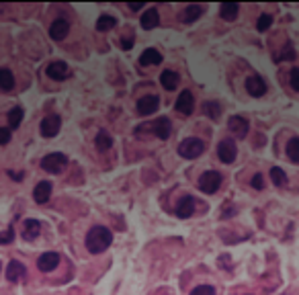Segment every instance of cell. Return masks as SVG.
<instances>
[{
  "mask_svg": "<svg viewBox=\"0 0 299 295\" xmlns=\"http://www.w3.org/2000/svg\"><path fill=\"white\" fill-rule=\"evenodd\" d=\"M58 264H60V254H58V252H45V254H41V256L37 258V266H39V271H43V273L54 271Z\"/></svg>",
  "mask_w": 299,
  "mask_h": 295,
  "instance_id": "8fae6325",
  "label": "cell"
},
{
  "mask_svg": "<svg viewBox=\"0 0 299 295\" xmlns=\"http://www.w3.org/2000/svg\"><path fill=\"white\" fill-rule=\"evenodd\" d=\"M11 141V129L0 127V143H9Z\"/></svg>",
  "mask_w": 299,
  "mask_h": 295,
  "instance_id": "8d00e7d4",
  "label": "cell"
},
{
  "mask_svg": "<svg viewBox=\"0 0 299 295\" xmlns=\"http://www.w3.org/2000/svg\"><path fill=\"white\" fill-rule=\"evenodd\" d=\"M246 90L250 96H262L266 92V82L260 76H250L246 80Z\"/></svg>",
  "mask_w": 299,
  "mask_h": 295,
  "instance_id": "5bb4252c",
  "label": "cell"
},
{
  "mask_svg": "<svg viewBox=\"0 0 299 295\" xmlns=\"http://www.w3.org/2000/svg\"><path fill=\"white\" fill-rule=\"evenodd\" d=\"M177 111L183 113V115H191L195 111V101H193V94L191 90H183L177 99Z\"/></svg>",
  "mask_w": 299,
  "mask_h": 295,
  "instance_id": "30bf717a",
  "label": "cell"
},
{
  "mask_svg": "<svg viewBox=\"0 0 299 295\" xmlns=\"http://www.w3.org/2000/svg\"><path fill=\"white\" fill-rule=\"evenodd\" d=\"M252 187H254L256 191L264 189V179H262V175H254V179H252Z\"/></svg>",
  "mask_w": 299,
  "mask_h": 295,
  "instance_id": "d590c367",
  "label": "cell"
},
{
  "mask_svg": "<svg viewBox=\"0 0 299 295\" xmlns=\"http://www.w3.org/2000/svg\"><path fill=\"white\" fill-rule=\"evenodd\" d=\"M139 64L141 66H158V64H162V54L150 47L139 56Z\"/></svg>",
  "mask_w": 299,
  "mask_h": 295,
  "instance_id": "d6986e66",
  "label": "cell"
},
{
  "mask_svg": "<svg viewBox=\"0 0 299 295\" xmlns=\"http://www.w3.org/2000/svg\"><path fill=\"white\" fill-rule=\"evenodd\" d=\"M221 187V175L215 170H207L199 177V189L207 195H213L217 189Z\"/></svg>",
  "mask_w": 299,
  "mask_h": 295,
  "instance_id": "277c9868",
  "label": "cell"
},
{
  "mask_svg": "<svg viewBox=\"0 0 299 295\" xmlns=\"http://www.w3.org/2000/svg\"><path fill=\"white\" fill-rule=\"evenodd\" d=\"M39 232H41V224H39V222H35V219H27V222H25V226H23V238H25L27 242L35 240V238L39 236Z\"/></svg>",
  "mask_w": 299,
  "mask_h": 295,
  "instance_id": "ffe728a7",
  "label": "cell"
},
{
  "mask_svg": "<svg viewBox=\"0 0 299 295\" xmlns=\"http://www.w3.org/2000/svg\"><path fill=\"white\" fill-rule=\"evenodd\" d=\"M203 13H205V7L203 5H187L185 11H183V15H181V19L185 23H195Z\"/></svg>",
  "mask_w": 299,
  "mask_h": 295,
  "instance_id": "ac0fdd59",
  "label": "cell"
},
{
  "mask_svg": "<svg viewBox=\"0 0 299 295\" xmlns=\"http://www.w3.org/2000/svg\"><path fill=\"white\" fill-rule=\"evenodd\" d=\"M270 179H272V183L277 185V187H283L285 183H287V175L279 168V166H275V168H270Z\"/></svg>",
  "mask_w": 299,
  "mask_h": 295,
  "instance_id": "f546056e",
  "label": "cell"
},
{
  "mask_svg": "<svg viewBox=\"0 0 299 295\" xmlns=\"http://www.w3.org/2000/svg\"><path fill=\"white\" fill-rule=\"evenodd\" d=\"M60 127H62V119H60L58 115H47V117L41 121L39 131H41L43 137H56V135L60 133Z\"/></svg>",
  "mask_w": 299,
  "mask_h": 295,
  "instance_id": "52a82bcc",
  "label": "cell"
},
{
  "mask_svg": "<svg viewBox=\"0 0 299 295\" xmlns=\"http://www.w3.org/2000/svg\"><path fill=\"white\" fill-rule=\"evenodd\" d=\"M115 25H117V19L111 17V15H103V17L96 21V29H98V31H111Z\"/></svg>",
  "mask_w": 299,
  "mask_h": 295,
  "instance_id": "83f0119b",
  "label": "cell"
},
{
  "mask_svg": "<svg viewBox=\"0 0 299 295\" xmlns=\"http://www.w3.org/2000/svg\"><path fill=\"white\" fill-rule=\"evenodd\" d=\"M49 197H52V183L41 181L39 185H35V189H33V199H35L39 205H43Z\"/></svg>",
  "mask_w": 299,
  "mask_h": 295,
  "instance_id": "2e32d148",
  "label": "cell"
},
{
  "mask_svg": "<svg viewBox=\"0 0 299 295\" xmlns=\"http://www.w3.org/2000/svg\"><path fill=\"white\" fill-rule=\"evenodd\" d=\"M25 275H27V268H25L23 262L13 260V262L7 264V279H9L11 283H19V281H23Z\"/></svg>",
  "mask_w": 299,
  "mask_h": 295,
  "instance_id": "7c38bea8",
  "label": "cell"
},
{
  "mask_svg": "<svg viewBox=\"0 0 299 295\" xmlns=\"http://www.w3.org/2000/svg\"><path fill=\"white\" fill-rule=\"evenodd\" d=\"M193 211H195V199H193L191 195H185V197L179 201L177 215H179V217H183V219H187V217H191V215H193Z\"/></svg>",
  "mask_w": 299,
  "mask_h": 295,
  "instance_id": "e0dca14e",
  "label": "cell"
},
{
  "mask_svg": "<svg viewBox=\"0 0 299 295\" xmlns=\"http://www.w3.org/2000/svg\"><path fill=\"white\" fill-rule=\"evenodd\" d=\"M160 82H162V86H164L166 90H175V88L179 86V74L172 72V70H166V72H162Z\"/></svg>",
  "mask_w": 299,
  "mask_h": 295,
  "instance_id": "603a6c76",
  "label": "cell"
},
{
  "mask_svg": "<svg viewBox=\"0 0 299 295\" xmlns=\"http://www.w3.org/2000/svg\"><path fill=\"white\" fill-rule=\"evenodd\" d=\"M191 295H215V287L211 285H199L191 291Z\"/></svg>",
  "mask_w": 299,
  "mask_h": 295,
  "instance_id": "4dcf8cb0",
  "label": "cell"
},
{
  "mask_svg": "<svg viewBox=\"0 0 299 295\" xmlns=\"http://www.w3.org/2000/svg\"><path fill=\"white\" fill-rule=\"evenodd\" d=\"M135 107H137V113H139V115H152V113L158 111L160 99H158L156 94H152V96H141V99L137 101Z\"/></svg>",
  "mask_w": 299,
  "mask_h": 295,
  "instance_id": "ba28073f",
  "label": "cell"
},
{
  "mask_svg": "<svg viewBox=\"0 0 299 295\" xmlns=\"http://www.w3.org/2000/svg\"><path fill=\"white\" fill-rule=\"evenodd\" d=\"M228 127H230V131H232L236 137H246V133H248V119L236 115V117H232V119L228 121Z\"/></svg>",
  "mask_w": 299,
  "mask_h": 295,
  "instance_id": "9a60e30c",
  "label": "cell"
},
{
  "mask_svg": "<svg viewBox=\"0 0 299 295\" xmlns=\"http://www.w3.org/2000/svg\"><path fill=\"white\" fill-rule=\"evenodd\" d=\"M158 23H160V15H158L156 9H150V11L143 13V17H141V27L143 29H154Z\"/></svg>",
  "mask_w": 299,
  "mask_h": 295,
  "instance_id": "7402d4cb",
  "label": "cell"
},
{
  "mask_svg": "<svg viewBox=\"0 0 299 295\" xmlns=\"http://www.w3.org/2000/svg\"><path fill=\"white\" fill-rule=\"evenodd\" d=\"M15 240V232L13 230H7L5 234H0V244H11Z\"/></svg>",
  "mask_w": 299,
  "mask_h": 295,
  "instance_id": "836d02e7",
  "label": "cell"
},
{
  "mask_svg": "<svg viewBox=\"0 0 299 295\" xmlns=\"http://www.w3.org/2000/svg\"><path fill=\"white\" fill-rule=\"evenodd\" d=\"M13 88H15V76H13V72L9 68H0V90L9 92Z\"/></svg>",
  "mask_w": 299,
  "mask_h": 295,
  "instance_id": "44dd1931",
  "label": "cell"
},
{
  "mask_svg": "<svg viewBox=\"0 0 299 295\" xmlns=\"http://www.w3.org/2000/svg\"><path fill=\"white\" fill-rule=\"evenodd\" d=\"M0 268H3V266H0Z\"/></svg>",
  "mask_w": 299,
  "mask_h": 295,
  "instance_id": "ab89813d",
  "label": "cell"
},
{
  "mask_svg": "<svg viewBox=\"0 0 299 295\" xmlns=\"http://www.w3.org/2000/svg\"><path fill=\"white\" fill-rule=\"evenodd\" d=\"M113 242V232L109 228L96 226L86 234V248L90 254H101L105 252Z\"/></svg>",
  "mask_w": 299,
  "mask_h": 295,
  "instance_id": "6da1fadb",
  "label": "cell"
},
{
  "mask_svg": "<svg viewBox=\"0 0 299 295\" xmlns=\"http://www.w3.org/2000/svg\"><path fill=\"white\" fill-rule=\"evenodd\" d=\"M121 47H123V50H131V47H133V35H131V37H123V39H121Z\"/></svg>",
  "mask_w": 299,
  "mask_h": 295,
  "instance_id": "74e56055",
  "label": "cell"
},
{
  "mask_svg": "<svg viewBox=\"0 0 299 295\" xmlns=\"http://www.w3.org/2000/svg\"><path fill=\"white\" fill-rule=\"evenodd\" d=\"M289 78H291V86L299 92V68H293L291 74H289Z\"/></svg>",
  "mask_w": 299,
  "mask_h": 295,
  "instance_id": "d6a6232c",
  "label": "cell"
},
{
  "mask_svg": "<svg viewBox=\"0 0 299 295\" xmlns=\"http://www.w3.org/2000/svg\"><path fill=\"white\" fill-rule=\"evenodd\" d=\"M66 166H68V156L62 154V152L47 154V156L41 160V168H43L45 173H52V175H60Z\"/></svg>",
  "mask_w": 299,
  "mask_h": 295,
  "instance_id": "3957f363",
  "label": "cell"
},
{
  "mask_svg": "<svg viewBox=\"0 0 299 295\" xmlns=\"http://www.w3.org/2000/svg\"><path fill=\"white\" fill-rule=\"evenodd\" d=\"M129 9L131 11H139V9H143V3H129Z\"/></svg>",
  "mask_w": 299,
  "mask_h": 295,
  "instance_id": "f35d334b",
  "label": "cell"
},
{
  "mask_svg": "<svg viewBox=\"0 0 299 295\" xmlns=\"http://www.w3.org/2000/svg\"><path fill=\"white\" fill-rule=\"evenodd\" d=\"M287 156H289V160L299 162V137L289 139V143H287Z\"/></svg>",
  "mask_w": 299,
  "mask_h": 295,
  "instance_id": "4316f807",
  "label": "cell"
},
{
  "mask_svg": "<svg viewBox=\"0 0 299 295\" xmlns=\"http://www.w3.org/2000/svg\"><path fill=\"white\" fill-rule=\"evenodd\" d=\"M203 152H205V143L201 139H197V137H187V139H183L179 143V154L183 158H187V160H195Z\"/></svg>",
  "mask_w": 299,
  "mask_h": 295,
  "instance_id": "7a4b0ae2",
  "label": "cell"
},
{
  "mask_svg": "<svg viewBox=\"0 0 299 295\" xmlns=\"http://www.w3.org/2000/svg\"><path fill=\"white\" fill-rule=\"evenodd\" d=\"M219 15H221V19H226V21H234L236 15H238V3H221Z\"/></svg>",
  "mask_w": 299,
  "mask_h": 295,
  "instance_id": "cb8c5ba5",
  "label": "cell"
},
{
  "mask_svg": "<svg viewBox=\"0 0 299 295\" xmlns=\"http://www.w3.org/2000/svg\"><path fill=\"white\" fill-rule=\"evenodd\" d=\"M143 129H147V131L156 133L160 139L170 137V121H168L166 117H158V119H154L152 123H145V125L137 127V131H143Z\"/></svg>",
  "mask_w": 299,
  "mask_h": 295,
  "instance_id": "5b68a950",
  "label": "cell"
},
{
  "mask_svg": "<svg viewBox=\"0 0 299 295\" xmlns=\"http://www.w3.org/2000/svg\"><path fill=\"white\" fill-rule=\"evenodd\" d=\"M47 76L52 78V80H66L68 76H70V68H68V64H64V62H52L49 66H47Z\"/></svg>",
  "mask_w": 299,
  "mask_h": 295,
  "instance_id": "9c48e42d",
  "label": "cell"
},
{
  "mask_svg": "<svg viewBox=\"0 0 299 295\" xmlns=\"http://www.w3.org/2000/svg\"><path fill=\"white\" fill-rule=\"evenodd\" d=\"M203 113H205L209 119L217 121L219 115H221V107H219L215 101H207V103H203Z\"/></svg>",
  "mask_w": 299,
  "mask_h": 295,
  "instance_id": "484cf974",
  "label": "cell"
},
{
  "mask_svg": "<svg viewBox=\"0 0 299 295\" xmlns=\"http://www.w3.org/2000/svg\"><path fill=\"white\" fill-rule=\"evenodd\" d=\"M23 115H25V113H23V109H21V107H15V109L9 113V125H11L13 129H15V127H19V125H21V121H23Z\"/></svg>",
  "mask_w": 299,
  "mask_h": 295,
  "instance_id": "f1b7e54d",
  "label": "cell"
},
{
  "mask_svg": "<svg viewBox=\"0 0 299 295\" xmlns=\"http://www.w3.org/2000/svg\"><path fill=\"white\" fill-rule=\"evenodd\" d=\"M94 143H96V148H98L101 152H107V150H111V145H113V137H111V133H107V131H98Z\"/></svg>",
  "mask_w": 299,
  "mask_h": 295,
  "instance_id": "d4e9b609",
  "label": "cell"
},
{
  "mask_svg": "<svg viewBox=\"0 0 299 295\" xmlns=\"http://www.w3.org/2000/svg\"><path fill=\"white\" fill-rule=\"evenodd\" d=\"M217 156H219V160H221L223 164H232V162L236 160V156H238L236 143H234L232 139L219 141V145H217Z\"/></svg>",
  "mask_w": 299,
  "mask_h": 295,
  "instance_id": "8992f818",
  "label": "cell"
},
{
  "mask_svg": "<svg viewBox=\"0 0 299 295\" xmlns=\"http://www.w3.org/2000/svg\"><path fill=\"white\" fill-rule=\"evenodd\" d=\"M68 31H70V23H68L66 19H56V21L52 23V27H49V35H52V39H56V41H62V39L68 35Z\"/></svg>",
  "mask_w": 299,
  "mask_h": 295,
  "instance_id": "4fadbf2b",
  "label": "cell"
},
{
  "mask_svg": "<svg viewBox=\"0 0 299 295\" xmlns=\"http://www.w3.org/2000/svg\"><path fill=\"white\" fill-rule=\"evenodd\" d=\"M281 60H295V52H293L291 43L285 45V50H283V54H281Z\"/></svg>",
  "mask_w": 299,
  "mask_h": 295,
  "instance_id": "e575fe53",
  "label": "cell"
},
{
  "mask_svg": "<svg viewBox=\"0 0 299 295\" xmlns=\"http://www.w3.org/2000/svg\"><path fill=\"white\" fill-rule=\"evenodd\" d=\"M270 25H272V17H270V15H262V17L258 19V25H256V27H258V31H266Z\"/></svg>",
  "mask_w": 299,
  "mask_h": 295,
  "instance_id": "1f68e13d",
  "label": "cell"
}]
</instances>
